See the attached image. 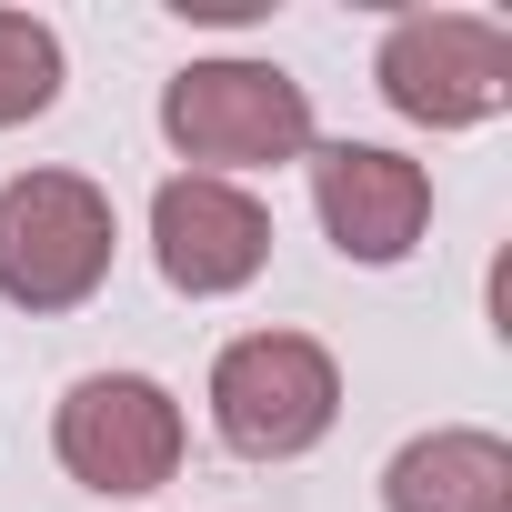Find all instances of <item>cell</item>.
Returning a JSON list of instances; mask_svg holds the SVG:
<instances>
[{"mask_svg":"<svg viewBox=\"0 0 512 512\" xmlns=\"http://www.w3.org/2000/svg\"><path fill=\"white\" fill-rule=\"evenodd\" d=\"M111 262V211L81 181H21L0 191V292L11 302H81Z\"/></svg>","mask_w":512,"mask_h":512,"instance_id":"cell-1","label":"cell"},{"mask_svg":"<svg viewBox=\"0 0 512 512\" xmlns=\"http://www.w3.org/2000/svg\"><path fill=\"white\" fill-rule=\"evenodd\" d=\"M322 422H332V362L312 342L272 332V342H241L221 362V432L241 452H302Z\"/></svg>","mask_w":512,"mask_h":512,"instance_id":"cell-2","label":"cell"},{"mask_svg":"<svg viewBox=\"0 0 512 512\" xmlns=\"http://www.w3.org/2000/svg\"><path fill=\"white\" fill-rule=\"evenodd\" d=\"M382 81H392V101L422 111V121H472V111L502 101L512 51H502V31H482V21H402L392 51H382Z\"/></svg>","mask_w":512,"mask_h":512,"instance_id":"cell-3","label":"cell"},{"mask_svg":"<svg viewBox=\"0 0 512 512\" xmlns=\"http://www.w3.org/2000/svg\"><path fill=\"white\" fill-rule=\"evenodd\" d=\"M171 131L211 161H262V151H292L302 141V91L282 71H251V61H221V71H181L171 91Z\"/></svg>","mask_w":512,"mask_h":512,"instance_id":"cell-4","label":"cell"},{"mask_svg":"<svg viewBox=\"0 0 512 512\" xmlns=\"http://www.w3.org/2000/svg\"><path fill=\"white\" fill-rule=\"evenodd\" d=\"M61 452L101 482V492H141L171 462V402L151 382H81L61 412Z\"/></svg>","mask_w":512,"mask_h":512,"instance_id":"cell-5","label":"cell"},{"mask_svg":"<svg viewBox=\"0 0 512 512\" xmlns=\"http://www.w3.org/2000/svg\"><path fill=\"white\" fill-rule=\"evenodd\" d=\"M262 211H251L241 191H221V181H171L161 191V272L181 282V292H231V282H251V262H262Z\"/></svg>","mask_w":512,"mask_h":512,"instance_id":"cell-6","label":"cell"},{"mask_svg":"<svg viewBox=\"0 0 512 512\" xmlns=\"http://www.w3.org/2000/svg\"><path fill=\"white\" fill-rule=\"evenodd\" d=\"M322 211L342 251L392 262V251H412V221H422V171H402L392 151H322Z\"/></svg>","mask_w":512,"mask_h":512,"instance_id":"cell-7","label":"cell"},{"mask_svg":"<svg viewBox=\"0 0 512 512\" xmlns=\"http://www.w3.org/2000/svg\"><path fill=\"white\" fill-rule=\"evenodd\" d=\"M502 512V452L492 442H422L392 462V512Z\"/></svg>","mask_w":512,"mask_h":512,"instance_id":"cell-8","label":"cell"},{"mask_svg":"<svg viewBox=\"0 0 512 512\" xmlns=\"http://www.w3.org/2000/svg\"><path fill=\"white\" fill-rule=\"evenodd\" d=\"M51 91H61V51H51V31H31V21H0V121L41 111Z\"/></svg>","mask_w":512,"mask_h":512,"instance_id":"cell-9","label":"cell"}]
</instances>
